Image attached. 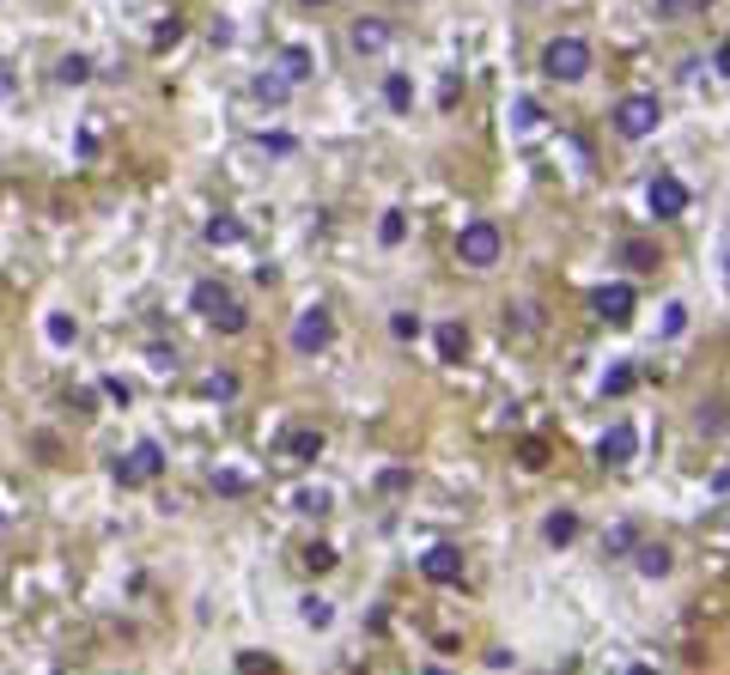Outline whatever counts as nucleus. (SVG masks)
<instances>
[{
  "mask_svg": "<svg viewBox=\"0 0 730 675\" xmlns=\"http://www.w3.org/2000/svg\"><path fill=\"white\" fill-rule=\"evenodd\" d=\"M591 68H596V49L584 43V37H548L542 43V73L554 86H579V80H591Z\"/></svg>",
  "mask_w": 730,
  "mask_h": 675,
  "instance_id": "nucleus-1",
  "label": "nucleus"
},
{
  "mask_svg": "<svg viewBox=\"0 0 730 675\" xmlns=\"http://www.w3.org/2000/svg\"><path fill=\"white\" fill-rule=\"evenodd\" d=\"M500 256H505V238H500L493 219H468V226L456 231V262H463V268L487 275V268H500Z\"/></svg>",
  "mask_w": 730,
  "mask_h": 675,
  "instance_id": "nucleus-2",
  "label": "nucleus"
},
{
  "mask_svg": "<svg viewBox=\"0 0 730 675\" xmlns=\"http://www.w3.org/2000/svg\"><path fill=\"white\" fill-rule=\"evenodd\" d=\"M658 122H663V103L651 92H628L615 110H609V128H615L621 140H651L658 135Z\"/></svg>",
  "mask_w": 730,
  "mask_h": 675,
  "instance_id": "nucleus-3",
  "label": "nucleus"
},
{
  "mask_svg": "<svg viewBox=\"0 0 730 675\" xmlns=\"http://www.w3.org/2000/svg\"><path fill=\"white\" fill-rule=\"evenodd\" d=\"M189 305L201 310V317L214 322L219 335H244V322H250V317L238 310V298L219 287V280H195V287H189Z\"/></svg>",
  "mask_w": 730,
  "mask_h": 675,
  "instance_id": "nucleus-4",
  "label": "nucleus"
},
{
  "mask_svg": "<svg viewBox=\"0 0 730 675\" xmlns=\"http://www.w3.org/2000/svg\"><path fill=\"white\" fill-rule=\"evenodd\" d=\"M329 341H335V310H329V305H305V310L293 317V354L317 359Z\"/></svg>",
  "mask_w": 730,
  "mask_h": 675,
  "instance_id": "nucleus-5",
  "label": "nucleus"
},
{
  "mask_svg": "<svg viewBox=\"0 0 730 675\" xmlns=\"http://www.w3.org/2000/svg\"><path fill=\"white\" fill-rule=\"evenodd\" d=\"M389 43H396V31H389V19H372V12H365V19H354V24H347V49H354V56H384Z\"/></svg>",
  "mask_w": 730,
  "mask_h": 675,
  "instance_id": "nucleus-6",
  "label": "nucleus"
},
{
  "mask_svg": "<svg viewBox=\"0 0 730 675\" xmlns=\"http://www.w3.org/2000/svg\"><path fill=\"white\" fill-rule=\"evenodd\" d=\"M645 201H651V214H658V219H682V214H688V183L663 171V177H651Z\"/></svg>",
  "mask_w": 730,
  "mask_h": 675,
  "instance_id": "nucleus-7",
  "label": "nucleus"
},
{
  "mask_svg": "<svg viewBox=\"0 0 730 675\" xmlns=\"http://www.w3.org/2000/svg\"><path fill=\"white\" fill-rule=\"evenodd\" d=\"M159 469H165V457H159V445L147 438V445H135L122 463H116V482H122V487H140V482H152Z\"/></svg>",
  "mask_w": 730,
  "mask_h": 675,
  "instance_id": "nucleus-8",
  "label": "nucleus"
},
{
  "mask_svg": "<svg viewBox=\"0 0 730 675\" xmlns=\"http://www.w3.org/2000/svg\"><path fill=\"white\" fill-rule=\"evenodd\" d=\"M591 310H596L603 322H615V329H621V322H633V287H628V280H615V287H603V292L591 298Z\"/></svg>",
  "mask_w": 730,
  "mask_h": 675,
  "instance_id": "nucleus-9",
  "label": "nucleus"
},
{
  "mask_svg": "<svg viewBox=\"0 0 730 675\" xmlns=\"http://www.w3.org/2000/svg\"><path fill=\"white\" fill-rule=\"evenodd\" d=\"M633 450H639V433H633L628 420H621V426H609V433H603V445H596V457H603L609 469H628V463H633Z\"/></svg>",
  "mask_w": 730,
  "mask_h": 675,
  "instance_id": "nucleus-10",
  "label": "nucleus"
},
{
  "mask_svg": "<svg viewBox=\"0 0 730 675\" xmlns=\"http://www.w3.org/2000/svg\"><path fill=\"white\" fill-rule=\"evenodd\" d=\"M621 268H628V275H658L663 250L651 238H628V244H621Z\"/></svg>",
  "mask_w": 730,
  "mask_h": 675,
  "instance_id": "nucleus-11",
  "label": "nucleus"
},
{
  "mask_svg": "<svg viewBox=\"0 0 730 675\" xmlns=\"http://www.w3.org/2000/svg\"><path fill=\"white\" fill-rule=\"evenodd\" d=\"M421 573L433 578V584H456V578H463V554H456V548H426L421 554Z\"/></svg>",
  "mask_w": 730,
  "mask_h": 675,
  "instance_id": "nucleus-12",
  "label": "nucleus"
},
{
  "mask_svg": "<svg viewBox=\"0 0 730 675\" xmlns=\"http://www.w3.org/2000/svg\"><path fill=\"white\" fill-rule=\"evenodd\" d=\"M633 566H639V578H670L675 554L663 548V542H639V548H633Z\"/></svg>",
  "mask_w": 730,
  "mask_h": 675,
  "instance_id": "nucleus-13",
  "label": "nucleus"
},
{
  "mask_svg": "<svg viewBox=\"0 0 730 675\" xmlns=\"http://www.w3.org/2000/svg\"><path fill=\"white\" fill-rule=\"evenodd\" d=\"M286 450H293V463H317L323 457V433L317 426H293V433H286Z\"/></svg>",
  "mask_w": 730,
  "mask_h": 675,
  "instance_id": "nucleus-14",
  "label": "nucleus"
},
{
  "mask_svg": "<svg viewBox=\"0 0 730 675\" xmlns=\"http://www.w3.org/2000/svg\"><path fill=\"white\" fill-rule=\"evenodd\" d=\"M572 536H579V512H548V524H542V542H548V548H566Z\"/></svg>",
  "mask_w": 730,
  "mask_h": 675,
  "instance_id": "nucleus-15",
  "label": "nucleus"
},
{
  "mask_svg": "<svg viewBox=\"0 0 730 675\" xmlns=\"http://www.w3.org/2000/svg\"><path fill=\"white\" fill-rule=\"evenodd\" d=\"M280 73H286L293 86L310 80V49H305V43H286V49H280Z\"/></svg>",
  "mask_w": 730,
  "mask_h": 675,
  "instance_id": "nucleus-16",
  "label": "nucleus"
},
{
  "mask_svg": "<svg viewBox=\"0 0 730 675\" xmlns=\"http://www.w3.org/2000/svg\"><path fill=\"white\" fill-rule=\"evenodd\" d=\"M56 80H61V86H86V80H91V61H86V56H61Z\"/></svg>",
  "mask_w": 730,
  "mask_h": 675,
  "instance_id": "nucleus-17",
  "label": "nucleus"
},
{
  "mask_svg": "<svg viewBox=\"0 0 730 675\" xmlns=\"http://www.w3.org/2000/svg\"><path fill=\"white\" fill-rule=\"evenodd\" d=\"M286 92H293L286 73H263V80H256V98H263V103H286Z\"/></svg>",
  "mask_w": 730,
  "mask_h": 675,
  "instance_id": "nucleus-18",
  "label": "nucleus"
},
{
  "mask_svg": "<svg viewBox=\"0 0 730 675\" xmlns=\"http://www.w3.org/2000/svg\"><path fill=\"white\" fill-rule=\"evenodd\" d=\"M463 347H468V329H463V322H445V329H438V354L456 359Z\"/></svg>",
  "mask_w": 730,
  "mask_h": 675,
  "instance_id": "nucleus-19",
  "label": "nucleus"
},
{
  "mask_svg": "<svg viewBox=\"0 0 730 675\" xmlns=\"http://www.w3.org/2000/svg\"><path fill=\"white\" fill-rule=\"evenodd\" d=\"M298 615H305V627H329V621H335V608L329 603H323V596H305V608H298Z\"/></svg>",
  "mask_w": 730,
  "mask_h": 675,
  "instance_id": "nucleus-20",
  "label": "nucleus"
},
{
  "mask_svg": "<svg viewBox=\"0 0 730 675\" xmlns=\"http://www.w3.org/2000/svg\"><path fill=\"white\" fill-rule=\"evenodd\" d=\"M384 98H389V110H408V103H414V86L402 80V73H389V80H384Z\"/></svg>",
  "mask_w": 730,
  "mask_h": 675,
  "instance_id": "nucleus-21",
  "label": "nucleus"
},
{
  "mask_svg": "<svg viewBox=\"0 0 730 675\" xmlns=\"http://www.w3.org/2000/svg\"><path fill=\"white\" fill-rule=\"evenodd\" d=\"M377 238H384V244H402V238H408V219H402V214H384V219H377Z\"/></svg>",
  "mask_w": 730,
  "mask_h": 675,
  "instance_id": "nucleus-22",
  "label": "nucleus"
},
{
  "mask_svg": "<svg viewBox=\"0 0 730 675\" xmlns=\"http://www.w3.org/2000/svg\"><path fill=\"white\" fill-rule=\"evenodd\" d=\"M305 566H310V573H329V566H335V548H329V542H310V548H305Z\"/></svg>",
  "mask_w": 730,
  "mask_h": 675,
  "instance_id": "nucleus-23",
  "label": "nucleus"
},
{
  "mask_svg": "<svg viewBox=\"0 0 730 675\" xmlns=\"http://www.w3.org/2000/svg\"><path fill=\"white\" fill-rule=\"evenodd\" d=\"M238 238H244L238 219H214V226H207V244H238Z\"/></svg>",
  "mask_w": 730,
  "mask_h": 675,
  "instance_id": "nucleus-24",
  "label": "nucleus"
},
{
  "mask_svg": "<svg viewBox=\"0 0 730 675\" xmlns=\"http://www.w3.org/2000/svg\"><path fill=\"white\" fill-rule=\"evenodd\" d=\"M201 389H207V396H219V401H231V396H238V378H231V371H214Z\"/></svg>",
  "mask_w": 730,
  "mask_h": 675,
  "instance_id": "nucleus-25",
  "label": "nucleus"
},
{
  "mask_svg": "<svg viewBox=\"0 0 730 675\" xmlns=\"http://www.w3.org/2000/svg\"><path fill=\"white\" fill-rule=\"evenodd\" d=\"M389 335H396V341H414V335H421V317H408V310H396V317H389Z\"/></svg>",
  "mask_w": 730,
  "mask_h": 675,
  "instance_id": "nucleus-26",
  "label": "nucleus"
},
{
  "mask_svg": "<svg viewBox=\"0 0 730 675\" xmlns=\"http://www.w3.org/2000/svg\"><path fill=\"white\" fill-rule=\"evenodd\" d=\"M603 389H609V396H628V389H633V371H628V366H615V371L603 378Z\"/></svg>",
  "mask_w": 730,
  "mask_h": 675,
  "instance_id": "nucleus-27",
  "label": "nucleus"
},
{
  "mask_svg": "<svg viewBox=\"0 0 730 675\" xmlns=\"http://www.w3.org/2000/svg\"><path fill=\"white\" fill-rule=\"evenodd\" d=\"M724 426V401H707V408H700V433H719Z\"/></svg>",
  "mask_w": 730,
  "mask_h": 675,
  "instance_id": "nucleus-28",
  "label": "nucleus"
},
{
  "mask_svg": "<svg viewBox=\"0 0 730 675\" xmlns=\"http://www.w3.org/2000/svg\"><path fill=\"white\" fill-rule=\"evenodd\" d=\"M147 366H152V371H177V347H152Z\"/></svg>",
  "mask_w": 730,
  "mask_h": 675,
  "instance_id": "nucleus-29",
  "label": "nucleus"
},
{
  "mask_svg": "<svg viewBox=\"0 0 730 675\" xmlns=\"http://www.w3.org/2000/svg\"><path fill=\"white\" fill-rule=\"evenodd\" d=\"M73 335H80L73 329V317H49V341H73Z\"/></svg>",
  "mask_w": 730,
  "mask_h": 675,
  "instance_id": "nucleus-30",
  "label": "nucleus"
},
{
  "mask_svg": "<svg viewBox=\"0 0 730 675\" xmlns=\"http://www.w3.org/2000/svg\"><path fill=\"white\" fill-rule=\"evenodd\" d=\"M719 68H724V73H730V43H724V49H719Z\"/></svg>",
  "mask_w": 730,
  "mask_h": 675,
  "instance_id": "nucleus-31",
  "label": "nucleus"
},
{
  "mask_svg": "<svg viewBox=\"0 0 730 675\" xmlns=\"http://www.w3.org/2000/svg\"><path fill=\"white\" fill-rule=\"evenodd\" d=\"M298 7H329V0H298Z\"/></svg>",
  "mask_w": 730,
  "mask_h": 675,
  "instance_id": "nucleus-32",
  "label": "nucleus"
},
{
  "mask_svg": "<svg viewBox=\"0 0 730 675\" xmlns=\"http://www.w3.org/2000/svg\"><path fill=\"white\" fill-rule=\"evenodd\" d=\"M724 275H730V256H724Z\"/></svg>",
  "mask_w": 730,
  "mask_h": 675,
  "instance_id": "nucleus-33",
  "label": "nucleus"
}]
</instances>
